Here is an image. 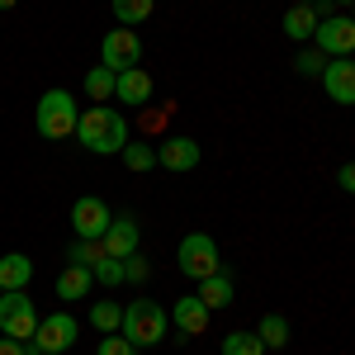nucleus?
<instances>
[{"label": "nucleus", "instance_id": "nucleus-29", "mask_svg": "<svg viewBox=\"0 0 355 355\" xmlns=\"http://www.w3.org/2000/svg\"><path fill=\"white\" fill-rule=\"evenodd\" d=\"M123 279H133V284H142L147 279V256H123Z\"/></svg>", "mask_w": 355, "mask_h": 355}, {"label": "nucleus", "instance_id": "nucleus-30", "mask_svg": "<svg viewBox=\"0 0 355 355\" xmlns=\"http://www.w3.org/2000/svg\"><path fill=\"white\" fill-rule=\"evenodd\" d=\"M336 180H341V190H346V194H355V162H341Z\"/></svg>", "mask_w": 355, "mask_h": 355}, {"label": "nucleus", "instance_id": "nucleus-9", "mask_svg": "<svg viewBox=\"0 0 355 355\" xmlns=\"http://www.w3.org/2000/svg\"><path fill=\"white\" fill-rule=\"evenodd\" d=\"M33 346H38L43 355H67L71 346H76V318H71V313H53V318H38Z\"/></svg>", "mask_w": 355, "mask_h": 355}, {"label": "nucleus", "instance_id": "nucleus-22", "mask_svg": "<svg viewBox=\"0 0 355 355\" xmlns=\"http://www.w3.org/2000/svg\"><path fill=\"white\" fill-rule=\"evenodd\" d=\"M90 327H95V331H105V336H110V331H119V327H123V308H119L114 299L90 303Z\"/></svg>", "mask_w": 355, "mask_h": 355}, {"label": "nucleus", "instance_id": "nucleus-8", "mask_svg": "<svg viewBox=\"0 0 355 355\" xmlns=\"http://www.w3.org/2000/svg\"><path fill=\"white\" fill-rule=\"evenodd\" d=\"M313 48H318L322 57H351L355 53V19L351 15H331V19H322L318 33H313Z\"/></svg>", "mask_w": 355, "mask_h": 355}, {"label": "nucleus", "instance_id": "nucleus-32", "mask_svg": "<svg viewBox=\"0 0 355 355\" xmlns=\"http://www.w3.org/2000/svg\"><path fill=\"white\" fill-rule=\"evenodd\" d=\"M15 5H19V0H0V10H15Z\"/></svg>", "mask_w": 355, "mask_h": 355}, {"label": "nucleus", "instance_id": "nucleus-31", "mask_svg": "<svg viewBox=\"0 0 355 355\" xmlns=\"http://www.w3.org/2000/svg\"><path fill=\"white\" fill-rule=\"evenodd\" d=\"M0 355H24V341H15V336H0Z\"/></svg>", "mask_w": 355, "mask_h": 355}, {"label": "nucleus", "instance_id": "nucleus-12", "mask_svg": "<svg viewBox=\"0 0 355 355\" xmlns=\"http://www.w3.org/2000/svg\"><path fill=\"white\" fill-rule=\"evenodd\" d=\"M157 166H166V171H194L199 166V142L194 137H166L157 147Z\"/></svg>", "mask_w": 355, "mask_h": 355}, {"label": "nucleus", "instance_id": "nucleus-17", "mask_svg": "<svg viewBox=\"0 0 355 355\" xmlns=\"http://www.w3.org/2000/svg\"><path fill=\"white\" fill-rule=\"evenodd\" d=\"M90 284H95V270H90V266H67V270L57 275V299L76 303V299L90 294Z\"/></svg>", "mask_w": 355, "mask_h": 355}, {"label": "nucleus", "instance_id": "nucleus-15", "mask_svg": "<svg viewBox=\"0 0 355 355\" xmlns=\"http://www.w3.org/2000/svg\"><path fill=\"white\" fill-rule=\"evenodd\" d=\"M28 279H33V261H28L24 251L0 256V294H10V289H28Z\"/></svg>", "mask_w": 355, "mask_h": 355}, {"label": "nucleus", "instance_id": "nucleus-5", "mask_svg": "<svg viewBox=\"0 0 355 355\" xmlns=\"http://www.w3.org/2000/svg\"><path fill=\"white\" fill-rule=\"evenodd\" d=\"M33 331H38V313H33V303H28L24 289H10V294H0V336L33 341Z\"/></svg>", "mask_w": 355, "mask_h": 355}, {"label": "nucleus", "instance_id": "nucleus-23", "mask_svg": "<svg viewBox=\"0 0 355 355\" xmlns=\"http://www.w3.org/2000/svg\"><path fill=\"white\" fill-rule=\"evenodd\" d=\"M223 355H266V346H261L256 331H227L223 336Z\"/></svg>", "mask_w": 355, "mask_h": 355}, {"label": "nucleus", "instance_id": "nucleus-11", "mask_svg": "<svg viewBox=\"0 0 355 355\" xmlns=\"http://www.w3.org/2000/svg\"><path fill=\"white\" fill-rule=\"evenodd\" d=\"M171 322H175V336L180 341H194L199 331H209V308H204L199 294H185V299H175V308H171Z\"/></svg>", "mask_w": 355, "mask_h": 355}, {"label": "nucleus", "instance_id": "nucleus-21", "mask_svg": "<svg viewBox=\"0 0 355 355\" xmlns=\"http://www.w3.org/2000/svg\"><path fill=\"white\" fill-rule=\"evenodd\" d=\"M114 81H119V71H110V67H90V71H85V95H90L95 105H105V100H114Z\"/></svg>", "mask_w": 355, "mask_h": 355}, {"label": "nucleus", "instance_id": "nucleus-19", "mask_svg": "<svg viewBox=\"0 0 355 355\" xmlns=\"http://www.w3.org/2000/svg\"><path fill=\"white\" fill-rule=\"evenodd\" d=\"M256 336H261V346H266V351H279V346H289V318H279V313H266V318H261V327H256Z\"/></svg>", "mask_w": 355, "mask_h": 355}, {"label": "nucleus", "instance_id": "nucleus-6", "mask_svg": "<svg viewBox=\"0 0 355 355\" xmlns=\"http://www.w3.org/2000/svg\"><path fill=\"white\" fill-rule=\"evenodd\" d=\"M110 223H114L110 204H105V199H95V194H81V199L71 204V227H76V237H81V242H100V237L110 232Z\"/></svg>", "mask_w": 355, "mask_h": 355}, {"label": "nucleus", "instance_id": "nucleus-2", "mask_svg": "<svg viewBox=\"0 0 355 355\" xmlns=\"http://www.w3.org/2000/svg\"><path fill=\"white\" fill-rule=\"evenodd\" d=\"M119 331L133 341L137 351H142V346H162L166 331H171V313H166L157 299H133L123 308V327Z\"/></svg>", "mask_w": 355, "mask_h": 355}, {"label": "nucleus", "instance_id": "nucleus-14", "mask_svg": "<svg viewBox=\"0 0 355 355\" xmlns=\"http://www.w3.org/2000/svg\"><path fill=\"white\" fill-rule=\"evenodd\" d=\"M137 237H142V232H137V223L128 218V214H119L100 242H105V256H119V261H123V256H133V251H137Z\"/></svg>", "mask_w": 355, "mask_h": 355}, {"label": "nucleus", "instance_id": "nucleus-34", "mask_svg": "<svg viewBox=\"0 0 355 355\" xmlns=\"http://www.w3.org/2000/svg\"><path fill=\"white\" fill-rule=\"evenodd\" d=\"M331 5H351V0H331Z\"/></svg>", "mask_w": 355, "mask_h": 355}, {"label": "nucleus", "instance_id": "nucleus-26", "mask_svg": "<svg viewBox=\"0 0 355 355\" xmlns=\"http://www.w3.org/2000/svg\"><path fill=\"white\" fill-rule=\"evenodd\" d=\"M67 256H71V266H90V270H95V261L105 256V242H81V237H76Z\"/></svg>", "mask_w": 355, "mask_h": 355}, {"label": "nucleus", "instance_id": "nucleus-7", "mask_svg": "<svg viewBox=\"0 0 355 355\" xmlns=\"http://www.w3.org/2000/svg\"><path fill=\"white\" fill-rule=\"evenodd\" d=\"M142 62V38H137L133 28H110L105 33V43H100V67H110V71H128Z\"/></svg>", "mask_w": 355, "mask_h": 355}, {"label": "nucleus", "instance_id": "nucleus-25", "mask_svg": "<svg viewBox=\"0 0 355 355\" xmlns=\"http://www.w3.org/2000/svg\"><path fill=\"white\" fill-rule=\"evenodd\" d=\"M322 67H327V57L318 53L313 43L299 48V57H294V71H299V76H322Z\"/></svg>", "mask_w": 355, "mask_h": 355}, {"label": "nucleus", "instance_id": "nucleus-35", "mask_svg": "<svg viewBox=\"0 0 355 355\" xmlns=\"http://www.w3.org/2000/svg\"><path fill=\"white\" fill-rule=\"evenodd\" d=\"M351 19H355V0H351Z\"/></svg>", "mask_w": 355, "mask_h": 355}, {"label": "nucleus", "instance_id": "nucleus-4", "mask_svg": "<svg viewBox=\"0 0 355 355\" xmlns=\"http://www.w3.org/2000/svg\"><path fill=\"white\" fill-rule=\"evenodd\" d=\"M175 261H180V270L190 275L194 284H199V279H209V275H218V270H223L218 242H214L209 232H190V237L180 242V251H175Z\"/></svg>", "mask_w": 355, "mask_h": 355}, {"label": "nucleus", "instance_id": "nucleus-27", "mask_svg": "<svg viewBox=\"0 0 355 355\" xmlns=\"http://www.w3.org/2000/svg\"><path fill=\"white\" fill-rule=\"evenodd\" d=\"M95 284H123V261H119V256H100V261H95Z\"/></svg>", "mask_w": 355, "mask_h": 355}, {"label": "nucleus", "instance_id": "nucleus-28", "mask_svg": "<svg viewBox=\"0 0 355 355\" xmlns=\"http://www.w3.org/2000/svg\"><path fill=\"white\" fill-rule=\"evenodd\" d=\"M95 355H137V346L123 336V331H110V336L100 341V351H95Z\"/></svg>", "mask_w": 355, "mask_h": 355}, {"label": "nucleus", "instance_id": "nucleus-13", "mask_svg": "<svg viewBox=\"0 0 355 355\" xmlns=\"http://www.w3.org/2000/svg\"><path fill=\"white\" fill-rule=\"evenodd\" d=\"M114 100H119V105H147V100H152V76H147L142 67L119 71V81H114Z\"/></svg>", "mask_w": 355, "mask_h": 355}, {"label": "nucleus", "instance_id": "nucleus-16", "mask_svg": "<svg viewBox=\"0 0 355 355\" xmlns=\"http://www.w3.org/2000/svg\"><path fill=\"white\" fill-rule=\"evenodd\" d=\"M318 24H322L318 5H289V10H284V33H289V38H299V43H313Z\"/></svg>", "mask_w": 355, "mask_h": 355}, {"label": "nucleus", "instance_id": "nucleus-10", "mask_svg": "<svg viewBox=\"0 0 355 355\" xmlns=\"http://www.w3.org/2000/svg\"><path fill=\"white\" fill-rule=\"evenodd\" d=\"M322 90H327V100H336V105H355V57H327Z\"/></svg>", "mask_w": 355, "mask_h": 355}, {"label": "nucleus", "instance_id": "nucleus-33", "mask_svg": "<svg viewBox=\"0 0 355 355\" xmlns=\"http://www.w3.org/2000/svg\"><path fill=\"white\" fill-rule=\"evenodd\" d=\"M294 5H318V0H294Z\"/></svg>", "mask_w": 355, "mask_h": 355}, {"label": "nucleus", "instance_id": "nucleus-24", "mask_svg": "<svg viewBox=\"0 0 355 355\" xmlns=\"http://www.w3.org/2000/svg\"><path fill=\"white\" fill-rule=\"evenodd\" d=\"M119 157H123V166H128V171H152V166H157V152H152L147 142H128Z\"/></svg>", "mask_w": 355, "mask_h": 355}, {"label": "nucleus", "instance_id": "nucleus-20", "mask_svg": "<svg viewBox=\"0 0 355 355\" xmlns=\"http://www.w3.org/2000/svg\"><path fill=\"white\" fill-rule=\"evenodd\" d=\"M152 10H157V0H114V19L123 28H137L152 19Z\"/></svg>", "mask_w": 355, "mask_h": 355}, {"label": "nucleus", "instance_id": "nucleus-3", "mask_svg": "<svg viewBox=\"0 0 355 355\" xmlns=\"http://www.w3.org/2000/svg\"><path fill=\"white\" fill-rule=\"evenodd\" d=\"M76 123H81V114H76V95H67V90H48V95L38 100V133L48 137V142L71 137V133H76Z\"/></svg>", "mask_w": 355, "mask_h": 355}, {"label": "nucleus", "instance_id": "nucleus-1", "mask_svg": "<svg viewBox=\"0 0 355 355\" xmlns=\"http://www.w3.org/2000/svg\"><path fill=\"white\" fill-rule=\"evenodd\" d=\"M76 137H81L85 152H95V157H114V152H123L128 147V119L110 105H90L81 114V123H76Z\"/></svg>", "mask_w": 355, "mask_h": 355}, {"label": "nucleus", "instance_id": "nucleus-18", "mask_svg": "<svg viewBox=\"0 0 355 355\" xmlns=\"http://www.w3.org/2000/svg\"><path fill=\"white\" fill-rule=\"evenodd\" d=\"M199 299H204V308L214 313V308H227L232 303V275H209V279H199Z\"/></svg>", "mask_w": 355, "mask_h": 355}]
</instances>
